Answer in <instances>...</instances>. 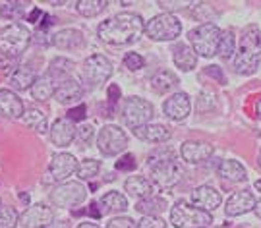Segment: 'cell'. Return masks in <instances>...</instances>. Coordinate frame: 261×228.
<instances>
[{
  "mask_svg": "<svg viewBox=\"0 0 261 228\" xmlns=\"http://www.w3.org/2000/svg\"><path fill=\"white\" fill-rule=\"evenodd\" d=\"M145 31L143 19L138 14L122 12L99 25V37L109 45H132Z\"/></svg>",
  "mask_w": 261,
  "mask_h": 228,
  "instance_id": "cell-1",
  "label": "cell"
},
{
  "mask_svg": "<svg viewBox=\"0 0 261 228\" xmlns=\"http://www.w3.org/2000/svg\"><path fill=\"white\" fill-rule=\"evenodd\" d=\"M147 168H149L151 182L155 188L167 190L182 178V164L176 159L172 149H157L151 153L147 159Z\"/></svg>",
  "mask_w": 261,
  "mask_h": 228,
  "instance_id": "cell-2",
  "label": "cell"
},
{
  "mask_svg": "<svg viewBox=\"0 0 261 228\" xmlns=\"http://www.w3.org/2000/svg\"><path fill=\"white\" fill-rule=\"evenodd\" d=\"M261 62V31L259 27L252 23L244 29L240 43H238V50H236V58H234V70L242 76H250L253 74Z\"/></svg>",
  "mask_w": 261,
  "mask_h": 228,
  "instance_id": "cell-3",
  "label": "cell"
},
{
  "mask_svg": "<svg viewBox=\"0 0 261 228\" xmlns=\"http://www.w3.org/2000/svg\"><path fill=\"white\" fill-rule=\"evenodd\" d=\"M221 37H223V31L217 27L215 23L197 25V27H194L188 33V39L192 43V48L196 50V54L205 58H211L219 52Z\"/></svg>",
  "mask_w": 261,
  "mask_h": 228,
  "instance_id": "cell-4",
  "label": "cell"
},
{
  "mask_svg": "<svg viewBox=\"0 0 261 228\" xmlns=\"http://www.w3.org/2000/svg\"><path fill=\"white\" fill-rule=\"evenodd\" d=\"M170 222L176 228H207L213 222V217L207 211L188 205L186 201H176L170 209Z\"/></svg>",
  "mask_w": 261,
  "mask_h": 228,
  "instance_id": "cell-5",
  "label": "cell"
},
{
  "mask_svg": "<svg viewBox=\"0 0 261 228\" xmlns=\"http://www.w3.org/2000/svg\"><path fill=\"white\" fill-rule=\"evenodd\" d=\"M31 43V33L21 23H10L0 29V52L6 56H19Z\"/></svg>",
  "mask_w": 261,
  "mask_h": 228,
  "instance_id": "cell-6",
  "label": "cell"
},
{
  "mask_svg": "<svg viewBox=\"0 0 261 228\" xmlns=\"http://www.w3.org/2000/svg\"><path fill=\"white\" fill-rule=\"evenodd\" d=\"M145 33L153 41H174L182 33V23H180V19L176 16L165 12V14L153 16L147 21Z\"/></svg>",
  "mask_w": 261,
  "mask_h": 228,
  "instance_id": "cell-7",
  "label": "cell"
},
{
  "mask_svg": "<svg viewBox=\"0 0 261 228\" xmlns=\"http://www.w3.org/2000/svg\"><path fill=\"white\" fill-rule=\"evenodd\" d=\"M122 118L128 128H141L153 118V105L141 97H128L122 103Z\"/></svg>",
  "mask_w": 261,
  "mask_h": 228,
  "instance_id": "cell-8",
  "label": "cell"
},
{
  "mask_svg": "<svg viewBox=\"0 0 261 228\" xmlns=\"http://www.w3.org/2000/svg\"><path fill=\"white\" fill-rule=\"evenodd\" d=\"M97 145H99V151L103 155L114 157V155H120L128 147V135L124 133L122 128L111 124V126H105L103 130L99 132Z\"/></svg>",
  "mask_w": 261,
  "mask_h": 228,
  "instance_id": "cell-9",
  "label": "cell"
},
{
  "mask_svg": "<svg viewBox=\"0 0 261 228\" xmlns=\"http://www.w3.org/2000/svg\"><path fill=\"white\" fill-rule=\"evenodd\" d=\"M82 74L89 86H101L112 76V62L103 54H91L84 62Z\"/></svg>",
  "mask_w": 261,
  "mask_h": 228,
  "instance_id": "cell-10",
  "label": "cell"
},
{
  "mask_svg": "<svg viewBox=\"0 0 261 228\" xmlns=\"http://www.w3.org/2000/svg\"><path fill=\"white\" fill-rule=\"evenodd\" d=\"M87 191L80 182H64L50 191V200L58 207H74L85 200Z\"/></svg>",
  "mask_w": 261,
  "mask_h": 228,
  "instance_id": "cell-11",
  "label": "cell"
},
{
  "mask_svg": "<svg viewBox=\"0 0 261 228\" xmlns=\"http://www.w3.org/2000/svg\"><path fill=\"white\" fill-rule=\"evenodd\" d=\"M19 222L25 228H48L55 222V213L47 205L35 203L23 211V215L19 217Z\"/></svg>",
  "mask_w": 261,
  "mask_h": 228,
  "instance_id": "cell-12",
  "label": "cell"
},
{
  "mask_svg": "<svg viewBox=\"0 0 261 228\" xmlns=\"http://www.w3.org/2000/svg\"><path fill=\"white\" fill-rule=\"evenodd\" d=\"M77 166H80V162L75 161L74 155L56 153V155H53V161L48 164V176H50V180L62 182L68 176H72L74 172H77Z\"/></svg>",
  "mask_w": 261,
  "mask_h": 228,
  "instance_id": "cell-13",
  "label": "cell"
},
{
  "mask_svg": "<svg viewBox=\"0 0 261 228\" xmlns=\"http://www.w3.org/2000/svg\"><path fill=\"white\" fill-rule=\"evenodd\" d=\"M255 205H257V201H255L252 191L242 190V191H236V193H232V195L228 197L226 207H224V213H226L228 217H240L244 213L255 211Z\"/></svg>",
  "mask_w": 261,
  "mask_h": 228,
  "instance_id": "cell-14",
  "label": "cell"
},
{
  "mask_svg": "<svg viewBox=\"0 0 261 228\" xmlns=\"http://www.w3.org/2000/svg\"><path fill=\"white\" fill-rule=\"evenodd\" d=\"M221 201H223L221 191H217L213 186H197L196 190L192 191V203H194V207L207 211V213L217 209L221 205Z\"/></svg>",
  "mask_w": 261,
  "mask_h": 228,
  "instance_id": "cell-15",
  "label": "cell"
},
{
  "mask_svg": "<svg viewBox=\"0 0 261 228\" xmlns=\"http://www.w3.org/2000/svg\"><path fill=\"white\" fill-rule=\"evenodd\" d=\"M163 110H165V116L170 118V120H174V122L184 120V118H188L190 110H192L190 97H188L186 93H174V95H170L167 101H165Z\"/></svg>",
  "mask_w": 261,
  "mask_h": 228,
  "instance_id": "cell-16",
  "label": "cell"
},
{
  "mask_svg": "<svg viewBox=\"0 0 261 228\" xmlns=\"http://www.w3.org/2000/svg\"><path fill=\"white\" fill-rule=\"evenodd\" d=\"M180 153H182V159L184 161L197 164V162H203L207 159H211L215 149L213 145L207 141H184L182 147H180Z\"/></svg>",
  "mask_w": 261,
  "mask_h": 228,
  "instance_id": "cell-17",
  "label": "cell"
},
{
  "mask_svg": "<svg viewBox=\"0 0 261 228\" xmlns=\"http://www.w3.org/2000/svg\"><path fill=\"white\" fill-rule=\"evenodd\" d=\"M77 128L70 118H58L50 128V139L58 147H68L75 139Z\"/></svg>",
  "mask_w": 261,
  "mask_h": 228,
  "instance_id": "cell-18",
  "label": "cell"
},
{
  "mask_svg": "<svg viewBox=\"0 0 261 228\" xmlns=\"http://www.w3.org/2000/svg\"><path fill=\"white\" fill-rule=\"evenodd\" d=\"M55 97L60 105H72V103H77V101L84 97V86H82L75 77L64 79L62 83H58V87H56Z\"/></svg>",
  "mask_w": 261,
  "mask_h": 228,
  "instance_id": "cell-19",
  "label": "cell"
},
{
  "mask_svg": "<svg viewBox=\"0 0 261 228\" xmlns=\"http://www.w3.org/2000/svg\"><path fill=\"white\" fill-rule=\"evenodd\" d=\"M23 103L14 91L0 89V116L2 118H19L23 116Z\"/></svg>",
  "mask_w": 261,
  "mask_h": 228,
  "instance_id": "cell-20",
  "label": "cell"
},
{
  "mask_svg": "<svg viewBox=\"0 0 261 228\" xmlns=\"http://www.w3.org/2000/svg\"><path fill=\"white\" fill-rule=\"evenodd\" d=\"M85 43L84 33L80 29H60L53 35V45L60 50H72V48H82Z\"/></svg>",
  "mask_w": 261,
  "mask_h": 228,
  "instance_id": "cell-21",
  "label": "cell"
},
{
  "mask_svg": "<svg viewBox=\"0 0 261 228\" xmlns=\"http://www.w3.org/2000/svg\"><path fill=\"white\" fill-rule=\"evenodd\" d=\"M134 135L138 139H143V141L163 143L170 139V130H168L167 126H163V124H145L141 128H136Z\"/></svg>",
  "mask_w": 261,
  "mask_h": 228,
  "instance_id": "cell-22",
  "label": "cell"
},
{
  "mask_svg": "<svg viewBox=\"0 0 261 228\" xmlns=\"http://www.w3.org/2000/svg\"><path fill=\"white\" fill-rule=\"evenodd\" d=\"M56 87H58V83H56L55 77L50 76V74H45V76L37 77V81L33 83L31 95L37 101H48L56 93Z\"/></svg>",
  "mask_w": 261,
  "mask_h": 228,
  "instance_id": "cell-23",
  "label": "cell"
},
{
  "mask_svg": "<svg viewBox=\"0 0 261 228\" xmlns=\"http://www.w3.org/2000/svg\"><path fill=\"white\" fill-rule=\"evenodd\" d=\"M126 191L134 195V197H138V200H145V197H151L153 195V184H151L147 178H143V176H130L128 180H126Z\"/></svg>",
  "mask_w": 261,
  "mask_h": 228,
  "instance_id": "cell-24",
  "label": "cell"
},
{
  "mask_svg": "<svg viewBox=\"0 0 261 228\" xmlns=\"http://www.w3.org/2000/svg\"><path fill=\"white\" fill-rule=\"evenodd\" d=\"M178 86V77L170 72V70H159L157 74L151 79V89L157 95H165L170 89H174Z\"/></svg>",
  "mask_w": 261,
  "mask_h": 228,
  "instance_id": "cell-25",
  "label": "cell"
},
{
  "mask_svg": "<svg viewBox=\"0 0 261 228\" xmlns=\"http://www.w3.org/2000/svg\"><path fill=\"white\" fill-rule=\"evenodd\" d=\"M174 64L184 72L194 70L197 64V54L196 50L190 47V45H178L174 48Z\"/></svg>",
  "mask_w": 261,
  "mask_h": 228,
  "instance_id": "cell-26",
  "label": "cell"
},
{
  "mask_svg": "<svg viewBox=\"0 0 261 228\" xmlns=\"http://www.w3.org/2000/svg\"><path fill=\"white\" fill-rule=\"evenodd\" d=\"M217 172H219L221 178L230 180V182H244L248 178V176H246V168H244L242 164L238 161H230V159H228V161H221Z\"/></svg>",
  "mask_w": 261,
  "mask_h": 228,
  "instance_id": "cell-27",
  "label": "cell"
},
{
  "mask_svg": "<svg viewBox=\"0 0 261 228\" xmlns=\"http://www.w3.org/2000/svg\"><path fill=\"white\" fill-rule=\"evenodd\" d=\"M165 209H167V201L163 197H155V195L140 200L136 203V211H140L143 217H157L159 213H163Z\"/></svg>",
  "mask_w": 261,
  "mask_h": 228,
  "instance_id": "cell-28",
  "label": "cell"
},
{
  "mask_svg": "<svg viewBox=\"0 0 261 228\" xmlns=\"http://www.w3.org/2000/svg\"><path fill=\"white\" fill-rule=\"evenodd\" d=\"M35 81H37L35 72H33L31 68H25V66L18 68V70L12 74V77H10V83L14 86V89H18V91H23V89L33 87Z\"/></svg>",
  "mask_w": 261,
  "mask_h": 228,
  "instance_id": "cell-29",
  "label": "cell"
},
{
  "mask_svg": "<svg viewBox=\"0 0 261 228\" xmlns=\"http://www.w3.org/2000/svg\"><path fill=\"white\" fill-rule=\"evenodd\" d=\"M101 205L107 213H122V211L128 209V200L120 191H109L101 197Z\"/></svg>",
  "mask_w": 261,
  "mask_h": 228,
  "instance_id": "cell-30",
  "label": "cell"
},
{
  "mask_svg": "<svg viewBox=\"0 0 261 228\" xmlns=\"http://www.w3.org/2000/svg\"><path fill=\"white\" fill-rule=\"evenodd\" d=\"M74 62L72 60H68V58H55L53 62H50V70H48V74L55 77L56 81H64V79H70V74L74 72Z\"/></svg>",
  "mask_w": 261,
  "mask_h": 228,
  "instance_id": "cell-31",
  "label": "cell"
},
{
  "mask_svg": "<svg viewBox=\"0 0 261 228\" xmlns=\"http://www.w3.org/2000/svg\"><path fill=\"white\" fill-rule=\"evenodd\" d=\"M75 6H77V12H80L82 16H85V18H95V16H99L109 4H107V0H80Z\"/></svg>",
  "mask_w": 261,
  "mask_h": 228,
  "instance_id": "cell-32",
  "label": "cell"
},
{
  "mask_svg": "<svg viewBox=\"0 0 261 228\" xmlns=\"http://www.w3.org/2000/svg\"><path fill=\"white\" fill-rule=\"evenodd\" d=\"M23 120L28 126L35 128V132H47V116L37 108H29L28 112H23Z\"/></svg>",
  "mask_w": 261,
  "mask_h": 228,
  "instance_id": "cell-33",
  "label": "cell"
},
{
  "mask_svg": "<svg viewBox=\"0 0 261 228\" xmlns=\"http://www.w3.org/2000/svg\"><path fill=\"white\" fill-rule=\"evenodd\" d=\"M236 52V37H234L232 29H226L223 31V37H221V45H219V56L221 58H230Z\"/></svg>",
  "mask_w": 261,
  "mask_h": 228,
  "instance_id": "cell-34",
  "label": "cell"
},
{
  "mask_svg": "<svg viewBox=\"0 0 261 228\" xmlns=\"http://www.w3.org/2000/svg\"><path fill=\"white\" fill-rule=\"evenodd\" d=\"M101 170V162L95 161V159H85V161L80 162V166H77V178L80 180H91L93 176H97Z\"/></svg>",
  "mask_w": 261,
  "mask_h": 228,
  "instance_id": "cell-35",
  "label": "cell"
},
{
  "mask_svg": "<svg viewBox=\"0 0 261 228\" xmlns=\"http://www.w3.org/2000/svg\"><path fill=\"white\" fill-rule=\"evenodd\" d=\"M19 215L14 207H0V228H16Z\"/></svg>",
  "mask_w": 261,
  "mask_h": 228,
  "instance_id": "cell-36",
  "label": "cell"
},
{
  "mask_svg": "<svg viewBox=\"0 0 261 228\" xmlns=\"http://www.w3.org/2000/svg\"><path fill=\"white\" fill-rule=\"evenodd\" d=\"M28 6V2H8V4H2L0 6V16L8 19L19 18L23 14V10Z\"/></svg>",
  "mask_w": 261,
  "mask_h": 228,
  "instance_id": "cell-37",
  "label": "cell"
},
{
  "mask_svg": "<svg viewBox=\"0 0 261 228\" xmlns=\"http://www.w3.org/2000/svg\"><path fill=\"white\" fill-rule=\"evenodd\" d=\"M124 66L128 68V70H132V72H136V70H141V68L145 66V60L138 52H128L124 56Z\"/></svg>",
  "mask_w": 261,
  "mask_h": 228,
  "instance_id": "cell-38",
  "label": "cell"
},
{
  "mask_svg": "<svg viewBox=\"0 0 261 228\" xmlns=\"http://www.w3.org/2000/svg\"><path fill=\"white\" fill-rule=\"evenodd\" d=\"M215 108V97L211 93H201L197 99V110L199 112H209Z\"/></svg>",
  "mask_w": 261,
  "mask_h": 228,
  "instance_id": "cell-39",
  "label": "cell"
},
{
  "mask_svg": "<svg viewBox=\"0 0 261 228\" xmlns=\"http://www.w3.org/2000/svg\"><path fill=\"white\" fill-rule=\"evenodd\" d=\"M75 137H80L82 143H91L95 137V128L91 124H84V126L77 128V135H75Z\"/></svg>",
  "mask_w": 261,
  "mask_h": 228,
  "instance_id": "cell-40",
  "label": "cell"
},
{
  "mask_svg": "<svg viewBox=\"0 0 261 228\" xmlns=\"http://www.w3.org/2000/svg\"><path fill=\"white\" fill-rule=\"evenodd\" d=\"M138 228H167V222L161 217H143Z\"/></svg>",
  "mask_w": 261,
  "mask_h": 228,
  "instance_id": "cell-41",
  "label": "cell"
},
{
  "mask_svg": "<svg viewBox=\"0 0 261 228\" xmlns=\"http://www.w3.org/2000/svg\"><path fill=\"white\" fill-rule=\"evenodd\" d=\"M107 228H138V224L130 217H116L107 224Z\"/></svg>",
  "mask_w": 261,
  "mask_h": 228,
  "instance_id": "cell-42",
  "label": "cell"
},
{
  "mask_svg": "<svg viewBox=\"0 0 261 228\" xmlns=\"http://www.w3.org/2000/svg\"><path fill=\"white\" fill-rule=\"evenodd\" d=\"M136 164H138V162H136V157L128 153V155H124L120 161L116 162V168H118V170H134Z\"/></svg>",
  "mask_w": 261,
  "mask_h": 228,
  "instance_id": "cell-43",
  "label": "cell"
},
{
  "mask_svg": "<svg viewBox=\"0 0 261 228\" xmlns=\"http://www.w3.org/2000/svg\"><path fill=\"white\" fill-rule=\"evenodd\" d=\"M85 112H87L85 105H77L75 108H70V110H68V118H70L72 122H82L85 118Z\"/></svg>",
  "mask_w": 261,
  "mask_h": 228,
  "instance_id": "cell-44",
  "label": "cell"
},
{
  "mask_svg": "<svg viewBox=\"0 0 261 228\" xmlns=\"http://www.w3.org/2000/svg\"><path fill=\"white\" fill-rule=\"evenodd\" d=\"M159 6L167 10V14H170V12H176V10L188 8V2H167V0H159Z\"/></svg>",
  "mask_w": 261,
  "mask_h": 228,
  "instance_id": "cell-45",
  "label": "cell"
},
{
  "mask_svg": "<svg viewBox=\"0 0 261 228\" xmlns=\"http://www.w3.org/2000/svg\"><path fill=\"white\" fill-rule=\"evenodd\" d=\"M109 99H111L112 105H114V103H116V101L120 99V89H118L116 86H111V87H109Z\"/></svg>",
  "mask_w": 261,
  "mask_h": 228,
  "instance_id": "cell-46",
  "label": "cell"
},
{
  "mask_svg": "<svg viewBox=\"0 0 261 228\" xmlns=\"http://www.w3.org/2000/svg\"><path fill=\"white\" fill-rule=\"evenodd\" d=\"M89 215H93L95 219H101V211L97 209V203H91V205H89Z\"/></svg>",
  "mask_w": 261,
  "mask_h": 228,
  "instance_id": "cell-47",
  "label": "cell"
},
{
  "mask_svg": "<svg viewBox=\"0 0 261 228\" xmlns=\"http://www.w3.org/2000/svg\"><path fill=\"white\" fill-rule=\"evenodd\" d=\"M48 228H70V224H68V222H64V220H60V222H53Z\"/></svg>",
  "mask_w": 261,
  "mask_h": 228,
  "instance_id": "cell-48",
  "label": "cell"
},
{
  "mask_svg": "<svg viewBox=\"0 0 261 228\" xmlns=\"http://www.w3.org/2000/svg\"><path fill=\"white\" fill-rule=\"evenodd\" d=\"M77 228H99V226H97V224H91V222H82Z\"/></svg>",
  "mask_w": 261,
  "mask_h": 228,
  "instance_id": "cell-49",
  "label": "cell"
},
{
  "mask_svg": "<svg viewBox=\"0 0 261 228\" xmlns=\"http://www.w3.org/2000/svg\"><path fill=\"white\" fill-rule=\"evenodd\" d=\"M39 16H41V10H33V14H31V18H29V19H31V21H35Z\"/></svg>",
  "mask_w": 261,
  "mask_h": 228,
  "instance_id": "cell-50",
  "label": "cell"
},
{
  "mask_svg": "<svg viewBox=\"0 0 261 228\" xmlns=\"http://www.w3.org/2000/svg\"><path fill=\"white\" fill-rule=\"evenodd\" d=\"M255 215L261 219V201H257V205H255Z\"/></svg>",
  "mask_w": 261,
  "mask_h": 228,
  "instance_id": "cell-51",
  "label": "cell"
},
{
  "mask_svg": "<svg viewBox=\"0 0 261 228\" xmlns=\"http://www.w3.org/2000/svg\"><path fill=\"white\" fill-rule=\"evenodd\" d=\"M255 110H257V118H261V99L257 101V105H255Z\"/></svg>",
  "mask_w": 261,
  "mask_h": 228,
  "instance_id": "cell-52",
  "label": "cell"
},
{
  "mask_svg": "<svg viewBox=\"0 0 261 228\" xmlns=\"http://www.w3.org/2000/svg\"><path fill=\"white\" fill-rule=\"evenodd\" d=\"M255 190H257V191H261V180H257V182H255Z\"/></svg>",
  "mask_w": 261,
  "mask_h": 228,
  "instance_id": "cell-53",
  "label": "cell"
},
{
  "mask_svg": "<svg viewBox=\"0 0 261 228\" xmlns=\"http://www.w3.org/2000/svg\"><path fill=\"white\" fill-rule=\"evenodd\" d=\"M259 166H261V153H259Z\"/></svg>",
  "mask_w": 261,
  "mask_h": 228,
  "instance_id": "cell-54",
  "label": "cell"
},
{
  "mask_svg": "<svg viewBox=\"0 0 261 228\" xmlns=\"http://www.w3.org/2000/svg\"><path fill=\"white\" fill-rule=\"evenodd\" d=\"M0 207H2V203H0Z\"/></svg>",
  "mask_w": 261,
  "mask_h": 228,
  "instance_id": "cell-55",
  "label": "cell"
}]
</instances>
